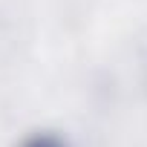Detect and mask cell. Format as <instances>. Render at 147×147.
<instances>
[{
	"label": "cell",
	"mask_w": 147,
	"mask_h": 147,
	"mask_svg": "<svg viewBox=\"0 0 147 147\" xmlns=\"http://www.w3.org/2000/svg\"><path fill=\"white\" fill-rule=\"evenodd\" d=\"M35 147H55V144H49V141H38Z\"/></svg>",
	"instance_id": "6da1fadb"
}]
</instances>
